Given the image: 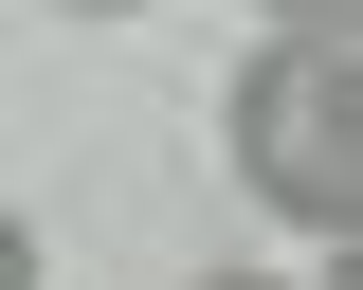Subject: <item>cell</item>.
<instances>
[{"mask_svg":"<svg viewBox=\"0 0 363 290\" xmlns=\"http://www.w3.org/2000/svg\"><path fill=\"white\" fill-rule=\"evenodd\" d=\"M0 290H37V218H0Z\"/></svg>","mask_w":363,"mask_h":290,"instance_id":"obj_2","label":"cell"},{"mask_svg":"<svg viewBox=\"0 0 363 290\" xmlns=\"http://www.w3.org/2000/svg\"><path fill=\"white\" fill-rule=\"evenodd\" d=\"M309 37H363V0H327V18H309Z\"/></svg>","mask_w":363,"mask_h":290,"instance_id":"obj_5","label":"cell"},{"mask_svg":"<svg viewBox=\"0 0 363 290\" xmlns=\"http://www.w3.org/2000/svg\"><path fill=\"white\" fill-rule=\"evenodd\" d=\"M37 18H128V0H37Z\"/></svg>","mask_w":363,"mask_h":290,"instance_id":"obj_4","label":"cell"},{"mask_svg":"<svg viewBox=\"0 0 363 290\" xmlns=\"http://www.w3.org/2000/svg\"><path fill=\"white\" fill-rule=\"evenodd\" d=\"M218 127H236V182H255L272 218L363 236V37H272L218 91Z\"/></svg>","mask_w":363,"mask_h":290,"instance_id":"obj_1","label":"cell"},{"mask_svg":"<svg viewBox=\"0 0 363 290\" xmlns=\"http://www.w3.org/2000/svg\"><path fill=\"white\" fill-rule=\"evenodd\" d=\"M182 290H272V272H182Z\"/></svg>","mask_w":363,"mask_h":290,"instance_id":"obj_6","label":"cell"},{"mask_svg":"<svg viewBox=\"0 0 363 290\" xmlns=\"http://www.w3.org/2000/svg\"><path fill=\"white\" fill-rule=\"evenodd\" d=\"M327 290H363V236H345V272H327Z\"/></svg>","mask_w":363,"mask_h":290,"instance_id":"obj_7","label":"cell"},{"mask_svg":"<svg viewBox=\"0 0 363 290\" xmlns=\"http://www.w3.org/2000/svg\"><path fill=\"white\" fill-rule=\"evenodd\" d=\"M309 18H327V0H272V37H309Z\"/></svg>","mask_w":363,"mask_h":290,"instance_id":"obj_3","label":"cell"}]
</instances>
